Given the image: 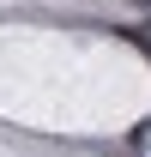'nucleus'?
I'll return each mask as SVG.
<instances>
[{"instance_id": "f257e3e1", "label": "nucleus", "mask_w": 151, "mask_h": 157, "mask_svg": "<svg viewBox=\"0 0 151 157\" xmlns=\"http://www.w3.org/2000/svg\"><path fill=\"white\" fill-rule=\"evenodd\" d=\"M127 36H133V42H139V48L151 55V24H139V30H127Z\"/></svg>"}]
</instances>
